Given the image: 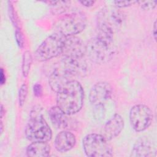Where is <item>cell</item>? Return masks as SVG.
Here are the masks:
<instances>
[{"instance_id":"1","label":"cell","mask_w":157,"mask_h":157,"mask_svg":"<svg viewBox=\"0 0 157 157\" xmlns=\"http://www.w3.org/2000/svg\"><path fill=\"white\" fill-rule=\"evenodd\" d=\"M84 91L76 80L62 86L56 92V105L68 115L78 112L82 108Z\"/></svg>"},{"instance_id":"2","label":"cell","mask_w":157,"mask_h":157,"mask_svg":"<svg viewBox=\"0 0 157 157\" xmlns=\"http://www.w3.org/2000/svg\"><path fill=\"white\" fill-rule=\"evenodd\" d=\"M26 137L33 142H49L52 137V131L46 120L40 113H31L26 126Z\"/></svg>"},{"instance_id":"3","label":"cell","mask_w":157,"mask_h":157,"mask_svg":"<svg viewBox=\"0 0 157 157\" xmlns=\"http://www.w3.org/2000/svg\"><path fill=\"white\" fill-rule=\"evenodd\" d=\"M86 25V16L83 13L77 12L61 16L55 22L54 28L56 33L67 37L80 33Z\"/></svg>"},{"instance_id":"4","label":"cell","mask_w":157,"mask_h":157,"mask_svg":"<svg viewBox=\"0 0 157 157\" xmlns=\"http://www.w3.org/2000/svg\"><path fill=\"white\" fill-rule=\"evenodd\" d=\"M65 39L66 36L56 32L48 36L36 49L34 53L36 59L43 62L61 55Z\"/></svg>"},{"instance_id":"5","label":"cell","mask_w":157,"mask_h":157,"mask_svg":"<svg viewBox=\"0 0 157 157\" xmlns=\"http://www.w3.org/2000/svg\"><path fill=\"white\" fill-rule=\"evenodd\" d=\"M113 41H109L98 36L91 39L86 44V51L90 59L98 64H102L112 59L115 52Z\"/></svg>"},{"instance_id":"6","label":"cell","mask_w":157,"mask_h":157,"mask_svg":"<svg viewBox=\"0 0 157 157\" xmlns=\"http://www.w3.org/2000/svg\"><path fill=\"white\" fill-rule=\"evenodd\" d=\"M101 134L92 133L84 137L82 141L85 155L90 157H110L113 156V150Z\"/></svg>"},{"instance_id":"7","label":"cell","mask_w":157,"mask_h":157,"mask_svg":"<svg viewBox=\"0 0 157 157\" xmlns=\"http://www.w3.org/2000/svg\"><path fill=\"white\" fill-rule=\"evenodd\" d=\"M153 118V112L146 105L136 104L130 110V123L136 132H142L147 129L151 125Z\"/></svg>"},{"instance_id":"8","label":"cell","mask_w":157,"mask_h":157,"mask_svg":"<svg viewBox=\"0 0 157 157\" xmlns=\"http://www.w3.org/2000/svg\"><path fill=\"white\" fill-rule=\"evenodd\" d=\"M124 14L115 8H104L98 13V26L106 27L114 33L123 25Z\"/></svg>"},{"instance_id":"9","label":"cell","mask_w":157,"mask_h":157,"mask_svg":"<svg viewBox=\"0 0 157 157\" xmlns=\"http://www.w3.org/2000/svg\"><path fill=\"white\" fill-rule=\"evenodd\" d=\"M86 44L80 37L75 36H67L61 55L65 58H82L86 54Z\"/></svg>"},{"instance_id":"10","label":"cell","mask_w":157,"mask_h":157,"mask_svg":"<svg viewBox=\"0 0 157 157\" xmlns=\"http://www.w3.org/2000/svg\"><path fill=\"white\" fill-rule=\"evenodd\" d=\"M112 94V87L106 82H99L94 84L90 90L89 99L91 104L94 105H104Z\"/></svg>"},{"instance_id":"11","label":"cell","mask_w":157,"mask_h":157,"mask_svg":"<svg viewBox=\"0 0 157 157\" xmlns=\"http://www.w3.org/2000/svg\"><path fill=\"white\" fill-rule=\"evenodd\" d=\"M59 64L64 67L74 77H83L87 72L86 61L82 58L63 57Z\"/></svg>"},{"instance_id":"12","label":"cell","mask_w":157,"mask_h":157,"mask_svg":"<svg viewBox=\"0 0 157 157\" xmlns=\"http://www.w3.org/2000/svg\"><path fill=\"white\" fill-rule=\"evenodd\" d=\"M74 77L69 72L58 64V66L50 75L48 83L51 89L56 93L62 86L74 80Z\"/></svg>"},{"instance_id":"13","label":"cell","mask_w":157,"mask_h":157,"mask_svg":"<svg viewBox=\"0 0 157 157\" xmlns=\"http://www.w3.org/2000/svg\"><path fill=\"white\" fill-rule=\"evenodd\" d=\"M124 127V120L118 113L114 114L105 123L103 128L102 136L109 141L117 137Z\"/></svg>"},{"instance_id":"14","label":"cell","mask_w":157,"mask_h":157,"mask_svg":"<svg viewBox=\"0 0 157 157\" xmlns=\"http://www.w3.org/2000/svg\"><path fill=\"white\" fill-rule=\"evenodd\" d=\"M75 144L76 138L75 135L68 131L63 130L56 135L54 145L58 151L64 153L72 149Z\"/></svg>"},{"instance_id":"15","label":"cell","mask_w":157,"mask_h":157,"mask_svg":"<svg viewBox=\"0 0 157 157\" xmlns=\"http://www.w3.org/2000/svg\"><path fill=\"white\" fill-rule=\"evenodd\" d=\"M155 152L156 148L153 143L148 137L144 136L139 138L134 144L131 156H150Z\"/></svg>"},{"instance_id":"16","label":"cell","mask_w":157,"mask_h":157,"mask_svg":"<svg viewBox=\"0 0 157 157\" xmlns=\"http://www.w3.org/2000/svg\"><path fill=\"white\" fill-rule=\"evenodd\" d=\"M48 115L50 120L56 128L59 129L69 128V120L67 115L58 106L52 107L48 111Z\"/></svg>"},{"instance_id":"17","label":"cell","mask_w":157,"mask_h":157,"mask_svg":"<svg viewBox=\"0 0 157 157\" xmlns=\"http://www.w3.org/2000/svg\"><path fill=\"white\" fill-rule=\"evenodd\" d=\"M50 150L48 142H33L27 147L26 153L30 157H47L50 155Z\"/></svg>"},{"instance_id":"18","label":"cell","mask_w":157,"mask_h":157,"mask_svg":"<svg viewBox=\"0 0 157 157\" xmlns=\"http://www.w3.org/2000/svg\"><path fill=\"white\" fill-rule=\"evenodd\" d=\"M45 2L50 6L52 13L55 15L64 13L71 5V2L69 1H47Z\"/></svg>"},{"instance_id":"19","label":"cell","mask_w":157,"mask_h":157,"mask_svg":"<svg viewBox=\"0 0 157 157\" xmlns=\"http://www.w3.org/2000/svg\"><path fill=\"white\" fill-rule=\"evenodd\" d=\"M32 61L33 58L31 52L28 50L25 52L22 59V74L25 77H26L29 74Z\"/></svg>"},{"instance_id":"20","label":"cell","mask_w":157,"mask_h":157,"mask_svg":"<svg viewBox=\"0 0 157 157\" xmlns=\"http://www.w3.org/2000/svg\"><path fill=\"white\" fill-rule=\"evenodd\" d=\"M27 94H28V86L26 84L23 83L20 86V88L18 92V102H19V105L20 107H22L24 105Z\"/></svg>"},{"instance_id":"21","label":"cell","mask_w":157,"mask_h":157,"mask_svg":"<svg viewBox=\"0 0 157 157\" xmlns=\"http://www.w3.org/2000/svg\"><path fill=\"white\" fill-rule=\"evenodd\" d=\"M93 116L95 119L100 120L102 119L105 114V107L104 105H97L93 106Z\"/></svg>"},{"instance_id":"22","label":"cell","mask_w":157,"mask_h":157,"mask_svg":"<svg viewBox=\"0 0 157 157\" xmlns=\"http://www.w3.org/2000/svg\"><path fill=\"white\" fill-rule=\"evenodd\" d=\"M137 4H139L140 7L145 10H149L154 9L157 4V1H137Z\"/></svg>"},{"instance_id":"23","label":"cell","mask_w":157,"mask_h":157,"mask_svg":"<svg viewBox=\"0 0 157 157\" xmlns=\"http://www.w3.org/2000/svg\"><path fill=\"white\" fill-rule=\"evenodd\" d=\"M15 40L16 42L18 45V46L22 48L24 46V37L23 35L22 32L21 30L18 28H16L15 31Z\"/></svg>"},{"instance_id":"24","label":"cell","mask_w":157,"mask_h":157,"mask_svg":"<svg viewBox=\"0 0 157 157\" xmlns=\"http://www.w3.org/2000/svg\"><path fill=\"white\" fill-rule=\"evenodd\" d=\"M8 10H9V18H10L11 21L12 22V23L13 24L14 26H15L16 28H18V25H17V17L16 15H15V12H14V9L13 7L12 6V4L9 2V6H8Z\"/></svg>"},{"instance_id":"25","label":"cell","mask_w":157,"mask_h":157,"mask_svg":"<svg viewBox=\"0 0 157 157\" xmlns=\"http://www.w3.org/2000/svg\"><path fill=\"white\" fill-rule=\"evenodd\" d=\"M137 1H113V3L117 7L122 8L131 6L137 3Z\"/></svg>"},{"instance_id":"26","label":"cell","mask_w":157,"mask_h":157,"mask_svg":"<svg viewBox=\"0 0 157 157\" xmlns=\"http://www.w3.org/2000/svg\"><path fill=\"white\" fill-rule=\"evenodd\" d=\"M33 93L36 97H40L42 95V87L40 83H36L33 86Z\"/></svg>"},{"instance_id":"27","label":"cell","mask_w":157,"mask_h":157,"mask_svg":"<svg viewBox=\"0 0 157 157\" xmlns=\"http://www.w3.org/2000/svg\"><path fill=\"white\" fill-rule=\"evenodd\" d=\"M82 5L85 6V7H91L92 6H93L95 3L94 1H92V0H86V1H78Z\"/></svg>"},{"instance_id":"28","label":"cell","mask_w":157,"mask_h":157,"mask_svg":"<svg viewBox=\"0 0 157 157\" xmlns=\"http://www.w3.org/2000/svg\"><path fill=\"white\" fill-rule=\"evenodd\" d=\"M6 77L5 75V72L3 69V68L1 69V72H0V83L1 85H4L6 83Z\"/></svg>"},{"instance_id":"29","label":"cell","mask_w":157,"mask_h":157,"mask_svg":"<svg viewBox=\"0 0 157 157\" xmlns=\"http://www.w3.org/2000/svg\"><path fill=\"white\" fill-rule=\"evenodd\" d=\"M152 33H153V36L155 39V40H156V20L153 23V29H152Z\"/></svg>"},{"instance_id":"30","label":"cell","mask_w":157,"mask_h":157,"mask_svg":"<svg viewBox=\"0 0 157 157\" xmlns=\"http://www.w3.org/2000/svg\"><path fill=\"white\" fill-rule=\"evenodd\" d=\"M1 112V119L2 120L3 117L5 115V109L2 104H1V112Z\"/></svg>"},{"instance_id":"31","label":"cell","mask_w":157,"mask_h":157,"mask_svg":"<svg viewBox=\"0 0 157 157\" xmlns=\"http://www.w3.org/2000/svg\"><path fill=\"white\" fill-rule=\"evenodd\" d=\"M3 128H4V126H3V123H2V120H1V126H0L1 134H2V132H3Z\"/></svg>"}]
</instances>
